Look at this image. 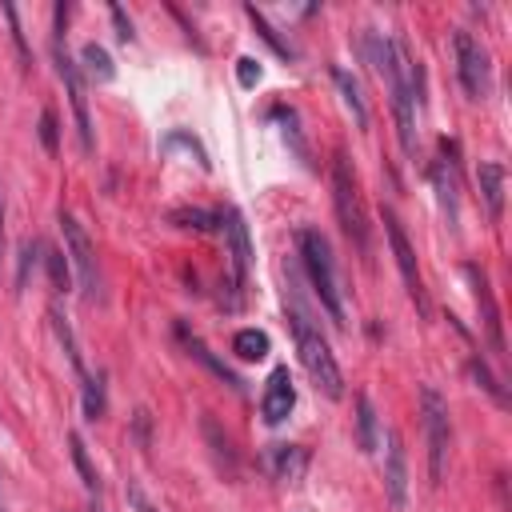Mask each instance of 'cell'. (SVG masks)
<instances>
[{"mask_svg": "<svg viewBox=\"0 0 512 512\" xmlns=\"http://www.w3.org/2000/svg\"><path fill=\"white\" fill-rule=\"evenodd\" d=\"M272 472L280 476V480H300V472H304V464H308V452L300 448V444H272Z\"/></svg>", "mask_w": 512, "mask_h": 512, "instance_id": "15", "label": "cell"}, {"mask_svg": "<svg viewBox=\"0 0 512 512\" xmlns=\"http://www.w3.org/2000/svg\"><path fill=\"white\" fill-rule=\"evenodd\" d=\"M432 180H436V192H440V204H444L448 220L456 224L460 200H456V144L452 140H440V160L432 164Z\"/></svg>", "mask_w": 512, "mask_h": 512, "instance_id": "11", "label": "cell"}, {"mask_svg": "<svg viewBox=\"0 0 512 512\" xmlns=\"http://www.w3.org/2000/svg\"><path fill=\"white\" fill-rule=\"evenodd\" d=\"M168 220L180 224V228H196V232H216L220 228V212H208V208H172Z\"/></svg>", "mask_w": 512, "mask_h": 512, "instance_id": "17", "label": "cell"}, {"mask_svg": "<svg viewBox=\"0 0 512 512\" xmlns=\"http://www.w3.org/2000/svg\"><path fill=\"white\" fill-rule=\"evenodd\" d=\"M80 56H84V64H88V72L92 76H100V80H112V56H108V48H100V44H84L80 48Z\"/></svg>", "mask_w": 512, "mask_h": 512, "instance_id": "23", "label": "cell"}, {"mask_svg": "<svg viewBox=\"0 0 512 512\" xmlns=\"http://www.w3.org/2000/svg\"><path fill=\"white\" fill-rule=\"evenodd\" d=\"M332 80H336V88H340V96H344L348 112L356 116V124H368V108H364V100H360V84H356L344 68H332Z\"/></svg>", "mask_w": 512, "mask_h": 512, "instance_id": "18", "label": "cell"}, {"mask_svg": "<svg viewBox=\"0 0 512 512\" xmlns=\"http://www.w3.org/2000/svg\"><path fill=\"white\" fill-rule=\"evenodd\" d=\"M128 500H132V504H136V512H156V508H152V504H148V500H144V492H140V488H136V484H132V488H128Z\"/></svg>", "mask_w": 512, "mask_h": 512, "instance_id": "31", "label": "cell"}, {"mask_svg": "<svg viewBox=\"0 0 512 512\" xmlns=\"http://www.w3.org/2000/svg\"><path fill=\"white\" fill-rule=\"evenodd\" d=\"M180 336H184V344H188V352H192V356H196L200 364H208V368H212V372H216V376H220V380H224L228 388H236V392L244 388V380H240V376H236V372H232V368H228L224 360H216V356L208 352V344H204V340H196V336H188L184 328H180Z\"/></svg>", "mask_w": 512, "mask_h": 512, "instance_id": "16", "label": "cell"}, {"mask_svg": "<svg viewBox=\"0 0 512 512\" xmlns=\"http://www.w3.org/2000/svg\"><path fill=\"white\" fill-rule=\"evenodd\" d=\"M40 140H44L48 152H56V116H52L48 108L40 112Z\"/></svg>", "mask_w": 512, "mask_h": 512, "instance_id": "29", "label": "cell"}, {"mask_svg": "<svg viewBox=\"0 0 512 512\" xmlns=\"http://www.w3.org/2000/svg\"><path fill=\"white\" fill-rule=\"evenodd\" d=\"M84 416L88 420L104 416V384H100V376H84Z\"/></svg>", "mask_w": 512, "mask_h": 512, "instance_id": "25", "label": "cell"}, {"mask_svg": "<svg viewBox=\"0 0 512 512\" xmlns=\"http://www.w3.org/2000/svg\"><path fill=\"white\" fill-rule=\"evenodd\" d=\"M0 256H4V196H0Z\"/></svg>", "mask_w": 512, "mask_h": 512, "instance_id": "32", "label": "cell"}, {"mask_svg": "<svg viewBox=\"0 0 512 512\" xmlns=\"http://www.w3.org/2000/svg\"><path fill=\"white\" fill-rule=\"evenodd\" d=\"M112 20H116V28H120V40H132V24H128V16H124V8H112Z\"/></svg>", "mask_w": 512, "mask_h": 512, "instance_id": "30", "label": "cell"}, {"mask_svg": "<svg viewBox=\"0 0 512 512\" xmlns=\"http://www.w3.org/2000/svg\"><path fill=\"white\" fill-rule=\"evenodd\" d=\"M384 492H388V504L400 512L404 500H408V456H404V440L396 428L384 432Z\"/></svg>", "mask_w": 512, "mask_h": 512, "instance_id": "10", "label": "cell"}, {"mask_svg": "<svg viewBox=\"0 0 512 512\" xmlns=\"http://www.w3.org/2000/svg\"><path fill=\"white\" fill-rule=\"evenodd\" d=\"M384 232H388L396 268H400V276H404V288H408L416 312L428 316V296H424V280H420V268H416V252H412V244H408V236H404V228H400V220H396L392 208H384Z\"/></svg>", "mask_w": 512, "mask_h": 512, "instance_id": "6", "label": "cell"}, {"mask_svg": "<svg viewBox=\"0 0 512 512\" xmlns=\"http://www.w3.org/2000/svg\"><path fill=\"white\" fill-rule=\"evenodd\" d=\"M60 232H64V256L76 264V276H80V288L88 296L100 292V268H96V248L88 240V232L80 228V220L72 212H60Z\"/></svg>", "mask_w": 512, "mask_h": 512, "instance_id": "5", "label": "cell"}, {"mask_svg": "<svg viewBox=\"0 0 512 512\" xmlns=\"http://www.w3.org/2000/svg\"><path fill=\"white\" fill-rule=\"evenodd\" d=\"M468 368H472V376L480 380V388H484V392H492V400H496V404H504V400H508V396H504V388L496 384V376L488 372V364H484L480 356H472V360H468Z\"/></svg>", "mask_w": 512, "mask_h": 512, "instance_id": "26", "label": "cell"}, {"mask_svg": "<svg viewBox=\"0 0 512 512\" xmlns=\"http://www.w3.org/2000/svg\"><path fill=\"white\" fill-rule=\"evenodd\" d=\"M476 180H480V196H484L488 216L500 220V212H504V168L496 160H488V164H480Z\"/></svg>", "mask_w": 512, "mask_h": 512, "instance_id": "14", "label": "cell"}, {"mask_svg": "<svg viewBox=\"0 0 512 512\" xmlns=\"http://www.w3.org/2000/svg\"><path fill=\"white\" fill-rule=\"evenodd\" d=\"M52 60H56V72L64 80V92L72 100V116H76V132H80V148L92 152V116H88V96H84V84H80V68L72 64L68 48L56 40L52 44Z\"/></svg>", "mask_w": 512, "mask_h": 512, "instance_id": "7", "label": "cell"}, {"mask_svg": "<svg viewBox=\"0 0 512 512\" xmlns=\"http://www.w3.org/2000/svg\"><path fill=\"white\" fill-rule=\"evenodd\" d=\"M160 148H164V152H176V148H184V152H188V156H192L200 168H208V152H204V144H200L196 136H188V132H168Z\"/></svg>", "mask_w": 512, "mask_h": 512, "instance_id": "21", "label": "cell"}, {"mask_svg": "<svg viewBox=\"0 0 512 512\" xmlns=\"http://www.w3.org/2000/svg\"><path fill=\"white\" fill-rule=\"evenodd\" d=\"M48 272H52L56 292H64L68 288V260H64V252H48Z\"/></svg>", "mask_w": 512, "mask_h": 512, "instance_id": "27", "label": "cell"}, {"mask_svg": "<svg viewBox=\"0 0 512 512\" xmlns=\"http://www.w3.org/2000/svg\"><path fill=\"white\" fill-rule=\"evenodd\" d=\"M456 64H460V84L468 96H484L488 92V52L468 36V32H456Z\"/></svg>", "mask_w": 512, "mask_h": 512, "instance_id": "8", "label": "cell"}, {"mask_svg": "<svg viewBox=\"0 0 512 512\" xmlns=\"http://www.w3.org/2000/svg\"><path fill=\"white\" fill-rule=\"evenodd\" d=\"M244 12H248V20L256 24V32H260V36H264V40H268V44H272V48H276L280 56H288V60H292V44H284V40L276 36V28H272V24L264 20V12H256V4H248Z\"/></svg>", "mask_w": 512, "mask_h": 512, "instance_id": "24", "label": "cell"}, {"mask_svg": "<svg viewBox=\"0 0 512 512\" xmlns=\"http://www.w3.org/2000/svg\"><path fill=\"white\" fill-rule=\"evenodd\" d=\"M332 200H336V216L344 224V232L356 240V248H368V224H364V208H360V188H356V172L348 164L344 152H336L332 160Z\"/></svg>", "mask_w": 512, "mask_h": 512, "instance_id": "3", "label": "cell"}, {"mask_svg": "<svg viewBox=\"0 0 512 512\" xmlns=\"http://www.w3.org/2000/svg\"><path fill=\"white\" fill-rule=\"evenodd\" d=\"M92 512H100V508H92Z\"/></svg>", "mask_w": 512, "mask_h": 512, "instance_id": "33", "label": "cell"}, {"mask_svg": "<svg viewBox=\"0 0 512 512\" xmlns=\"http://www.w3.org/2000/svg\"><path fill=\"white\" fill-rule=\"evenodd\" d=\"M236 76H240L244 88H252V84L260 80V64H256L252 56H240V60H236Z\"/></svg>", "mask_w": 512, "mask_h": 512, "instance_id": "28", "label": "cell"}, {"mask_svg": "<svg viewBox=\"0 0 512 512\" xmlns=\"http://www.w3.org/2000/svg\"><path fill=\"white\" fill-rule=\"evenodd\" d=\"M292 332H296L300 364L308 368L312 384H316L328 400H340V396H344V376H340V364H336V356H332L328 340H324V336H320L304 316H296V320H292Z\"/></svg>", "mask_w": 512, "mask_h": 512, "instance_id": "2", "label": "cell"}, {"mask_svg": "<svg viewBox=\"0 0 512 512\" xmlns=\"http://www.w3.org/2000/svg\"><path fill=\"white\" fill-rule=\"evenodd\" d=\"M464 276L472 280V296H476V308H480V324H484V336H488L492 352H500V356H504V328H500V308H496L492 284H488L484 268H476V264H464Z\"/></svg>", "mask_w": 512, "mask_h": 512, "instance_id": "9", "label": "cell"}, {"mask_svg": "<svg viewBox=\"0 0 512 512\" xmlns=\"http://www.w3.org/2000/svg\"><path fill=\"white\" fill-rule=\"evenodd\" d=\"M420 408H424V436H428V476L432 484H440L444 464H448V404L432 384H424Z\"/></svg>", "mask_w": 512, "mask_h": 512, "instance_id": "4", "label": "cell"}, {"mask_svg": "<svg viewBox=\"0 0 512 512\" xmlns=\"http://www.w3.org/2000/svg\"><path fill=\"white\" fill-rule=\"evenodd\" d=\"M68 444H72V464H76V472L84 476L88 492H100V476H96V468H92V460H88V452H84V440L72 432V436H68Z\"/></svg>", "mask_w": 512, "mask_h": 512, "instance_id": "22", "label": "cell"}, {"mask_svg": "<svg viewBox=\"0 0 512 512\" xmlns=\"http://www.w3.org/2000/svg\"><path fill=\"white\" fill-rule=\"evenodd\" d=\"M220 228H224V236H228V248H232V276H236V284L248 276V264H252V240H248V224H244V216H240V208H228L224 216H220Z\"/></svg>", "mask_w": 512, "mask_h": 512, "instance_id": "12", "label": "cell"}, {"mask_svg": "<svg viewBox=\"0 0 512 512\" xmlns=\"http://www.w3.org/2000/svg\"><path fill=\"white\" fill-rule=\"evenodd\" d=\"M292 404H296V388H292V376H288V368H276V372L268 376V384H264V396H260V412H264V420H268V424H280V420L292 412Z\"/></svg>", "mask_w": 512, "mask_h": 512, "instance_id": "13", "label": "cell"}, {"mask_svg": "<svg viewBox=\"0 0 512 512\" xmlns=\"http://www.w3.org/2000/svg\"><path fill=\"white\" fill-rule=\"evenodd\" d=\"M296 248H300V260H304V272L320 296V304L328 308V316L336 324H344V296H340V280H336V264H332V248L324 240V232L316 228H300L296 232Z\"/></svg>", "mask_w": 512, "mask_h": 512, "instance_id": "1", "label": "cell"}, {"mask_svg": "<svg viewBox=\"0 0 512 512\" xmlns=\"http://www.w3.org/2000/svg\"><path fill=\"white\" fill-rule=\"evenodd\" d=\"M232 352H236L240 360H260V356H268V336H264L260 328H240V332L232 336Z\"/></svg>", "mask_w": 512, "mask_h": 512, "instance_id": "19", "label": "cell"}, {"mask_svg": "<svg viewBox=\"0 0 512 512\" xmlns=\"http://www.w3.org/2000/svg\"><path fill=\"white\" fill-rule=\"evenodd\" d=\"M356 444H360L364 452H372V448H376V412H372L368 396H360V400H356Z\"/></svg>", "mask_w": 512, "mask_h": 512, "instance_id": "20", "label": "cell"}]
</instances>
